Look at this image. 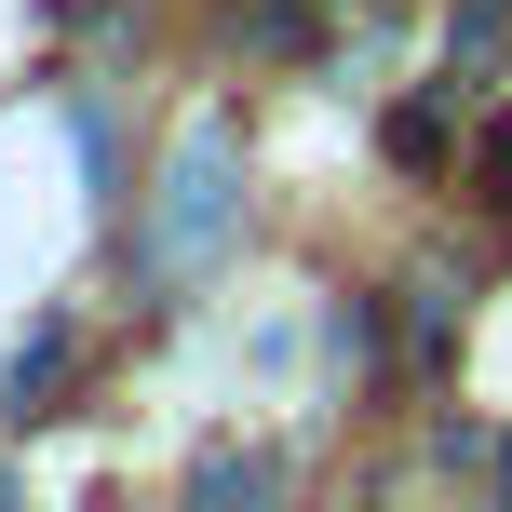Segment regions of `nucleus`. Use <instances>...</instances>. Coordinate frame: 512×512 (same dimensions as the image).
I'll list each match as a JSON object with an SVG mask.
<instances>
[{"instance_id": "1", "label": "nucleus", "mask_w": 512, "mask_h": 512, "mask_svg": "<svg viewBox=\"0 0 512 512\" xmlns=\"http://www.w3.org/2000/svg\"><path fill=\"white\" fill-rule=\"evenodd\" d=\"M230 216H243V135L203 108V122L176 135V162H162V203H149V270H216V256H230Z\"/></svg>"}, {"instance_id": "2", "label": "nucleus", "mask_w": 512, "mask_h": 512, "mask_svg": "<svg viewBox=\"0 0 512 512\" xmlns=\"http://www.w3.org/2000/svg\"><path fill=\"white\" fill-rule=\"evenodd\" d=\"M54 378H68V337H54V324H41V337H27V351H14V405H41V391H54Z\"/></svg>"}, {"instance_id": "3", "label": "nucleus", "mask_w": 512, "mask_h": 512, "mask_svg": "<svg viewBox=\"0 0 512 512\" xmlns=\"http://www.w3.org/2000/svg\"><path fill=\"white\" fill-rule=\"evenodd\" d=\"M391 162H445V108H405L391 122Z\"/></svg>"}, {"instance_id": "4", "label": "nucleus", "mask_w": 512, "mask_h": 512, "mask_svg": "<svg viewBox=\"0 0 512 512\" xmlns=\"http://www.w3.org/2000/svg\"><path fill=\"white\" fill-rule=\"evenodd\" d=\"M203 499H270V459H203Z\"/></svg>"}, {"instance_id": "5", "label": "nucleus", "mask_w": 512, "mask_h": 512, "mask_svg": "<svg viewBox=\"0 0 512 512\" xmlns=\"http://www.w3.org/2000/svg\"><path fill=\"white\" fill-rule=\"evenodd\" d=\"M472 176H486V203L512 216V122H486V149H472Z\"/></svg>"}, {"instance_id": "6", "label": "nucleus", "mask_w": 512, "mask_h": 512, "mask_svg": "<svg viewBox=\"0 0 512 512\" xmlns=\"http://www.w3.org/2000/svg\"><path fill=\"white\" fill-rule=\"evenodd\" d=\"M499 41V0H459V54H486Z\"/></svg>"}, {"instance_id": "7", "label": "nucleus", "mask_w": 512, "mask_h": 512, "mask_svg": "<svg viewBox=\"0 0 512 512\" xmlns=\"http://www.w3.org/2000/svg\"><path fill=\"white\" fill-rule=\"evenodd\" d=\"M0 499H14V472H0Z\"/></svg>"}]
</instances>
